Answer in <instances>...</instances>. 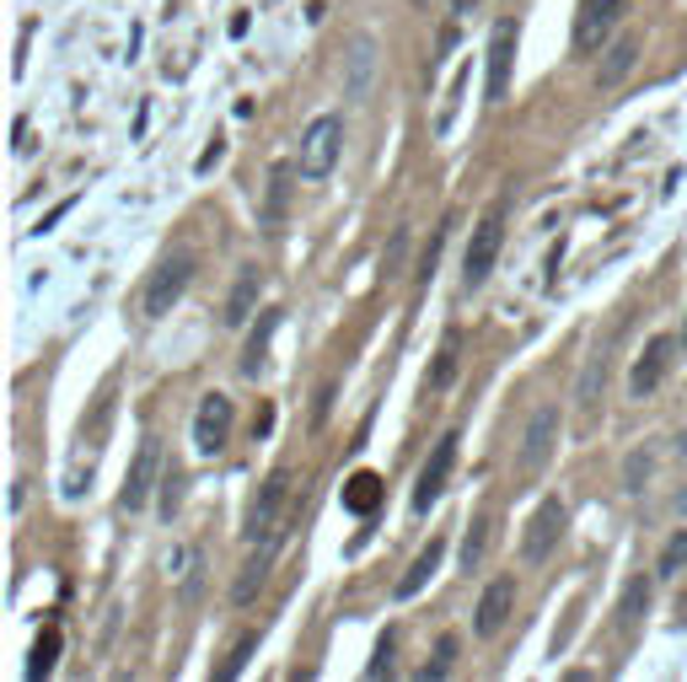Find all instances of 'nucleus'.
I'll use <instances>...</instances> for the list:
<instances>
[{"label": "nucleus", "instance_id": "obj_1", "mask_svg": "<svg viewBox=\"0 0 687 682\" xmlns=\"http://www.w3.org/2000/svg\"><path fill=\"white\" fill-rule=\"evenodd\" d=\"M338 151H344V119H338V113H317L312 125L301 129L296 172L306 184H323L333 167H338Z\"/></svg>", "mask_w": 687, "mask_h": 682}, {"label": "nucleus", "instance_id": "obj_2", "mask_svg": "<svg viewBox=\"0 0 687 682\" xmlns=\"http://www.w3.org/2000/svg\"><path fill=\"white\" fill-rule=\"evenodd\" d=\"M285 500H291V473L274 467L269 478H264V490H258L253 505H247V522H242L247 548H253V543H279V537H285Z\"/></svg>", "mask_w": 687, "mask_h": 682}, {"label": "nucleus", "instance_id": "obj_3", "mask_svg": "<svg viewBox=\"0 0 687 682\" xmlns=\"http://www.w3.org/2000/svg\"><path fill=\"white\" fill-rule=\"evenodd\" d=\"M500 248H506V205H494V210L473 226V243L462 253V285H468V290H483V285H489L494 264H500Z\"/></svg>", "mask_w": 687, "mask_h": 682}, {"label": "nucleus", "instance_id": "obj_4", "mask_svg": "<svg viewBox=\"0 0 687 682\" xmlns=\"http://www.w3.org/2000/svg\"><path fill=\"white\" fill-rule=\"evenodd\" d=\"M188 279H194V253H173V258H161L146 279V296H140V312H146L150 323L156 317H167V312L183 302V290H188Z\"/></svg>", "mask_w": 687, "mask_h": 682}, {"label": "nucleus", "instance_id": "obj_5", "mask_svg": "<svg viewBox=\"0 0 687 682\" xmlns=\"http://www.w3.org/2000/svg\"><path fill=\"white\" fill-rule=\"evenodd\" d=\"M232 425H237V404L226 393H205L199 408H194V452L199 457H220L226 441H232Z\"/></svg>", "mask_w": 687, "mask_h": 682}, {"label": "nucleus", "instance_id": "obj_6", "mask_svg": "<svg viewBox=\"0 0 687 682\" xmlns=\"http://www.w3.org/2000/svg\"><path fill=\"white\" fill-rule=\"evenodd\" d=\"M628 6H634V0H580V11H575V49H580V55L607 49V38L618 32Z\"/></svg>", "mask_w": 687, "mask_h": 682}, {"label": "nucleus", "instance_id": "obj_7", "mask_svg": "<svg viewBox=\"0 0 687 682\" xmlns=\"http://www.w3.org/2000/svg\"><path fill=\"white\" fill-rule=\"evenodd\" d=\"M565 522H569L565 500L548 495L538 511L527 516V532H521V564H542V559L553 554V543L565 537Z\"/></svg>", "mask_w": 687, "mask_h": 682}, {"label": "nucleus", "instance_id": "obj_8", "mask_svg": "<svg viewBox=\"0 0 687 682\" xmlns=\"http://www.w3.org/2000/svg\"><path fill=\"white\" fill-rule=\"evenodd\" d=\"M559 425H565V419H559V408H553V404H542L538 414L527 419L521 452H516V467H521L527 478H532V473H542V467H548V457L559 452Z\"/></svg>", "mask_w": 687, "mask_h": 682}, {"label": "nucleus", "instance_id": "obj_9", "mask_svg": "<svg viewBox=\"0 0 687 682\" xmlns=\"http://www.w3.org/2000/svg\"><path fill=\"white\" fill-rule=\"evenodd\" d=\"M516 43H521V32H516V22L510 17H500L494 22V32H489V76H483V102H506L510 92V70H516Z\"/></svg>", "mask_w": 687, "mask_h": 682}, {"label": "nucleus", "instance_id": "obj_10", "mask_svg": "<svg viewBox=\"0 0 687 682\" xmlns=\"http://www.w3.org/2000/svg\"><path fill=\"white\" fill-rule=\"evenodd\" d=\"M457 441L462 435L457 431H446L441 441H435V452L424 457V467H419V478H414V511L424 516L435 500L446 495V484H451V467H457Z\"/></svg>", "mask_w": 687, "mask_h": 682}, {"label": "nucleus", "instance_id": "obj_11", "mask_svg": "<svg viewBox=\"0 0 687 682\" xmlns=\"http://www.w3.org/2000/svg\"><path fill=\"white\" fill-rule=\"evenodd\" d=\"M150 490H161V441L156 435L140 441V452L129 463V478H124V490H119V511H146Z\"/></svg>", "mask_w": 687, "mask_h": 682}, {"label": "nucleus", "instance_id": "obj_12", "mask_svg": "<svg viewBox=\"0 0 687 682\" xmlns=\"http://www.w3.org/2000/svg\"><path fill=\"white\" fill-rule=\"evenodd\" d=\"M683 339H671V334H656V339L645 344V355L634 360V372H628V398H656L666 372H671V349Z\"/></svg>", "mask_w": 687, "mask_h": 682}, {"label": "nucleus", "instance_id": "obj_13", "mask_svg": "<svg viewBox=\"0 0 687 682\" xmlns=\"http://www.w3.org/2000/svg\"><path fill=\"white\" fill-rule=\"evenodd\" d=\"M510 607H516V581H510V575L489 581L479 596V607H473V634H479V640H494L510 623Z\"/></svg>", "mask_w": 687, "mask_h": 682}, {"label": "nucleus", "instance_id": "obj_14", "mask_svg": "<svg viewBox=\"0 0 687 682\" xmlns=\"http://www.w3.org/2000/svg\"><path fill=\"white\" fill-rule=\"evenodd\" d=\"M441 559H446V532H430V543L414 554V564L398 575V586H392V596L398 602H409V596H419V591L435 581V570H441Z\"/></svg>", "mask_w": 687, "mask_h": 682}, {"label": "nucleus", "instance_id": "obj_15", "mask_svg": "<svg viewBox=\"0 0 687 682\" xmlns=\"http://www.w3.org/2000/svg\"><path fill=\"white\" fill-rule=\"evenodd\" d=\"M639 32H618L607 49H601V65H597V92H612V87H624L628 70L639 65Z\"/></svg>", "mask_w": 687, "mask_h": 682}, {"label": "nucleus", "instance_id": "obj_16", "mask_svg": "<svg viewBox=\"0 0 687 682\" xmlns=\"http://www.w3.org/2000/svg\"><path fill=\"white\" fill-rule=\"evenodd\" d=\"M371 81H376V38H371V32H355V38H350V55H344V92L371 97Z\"/></svg>", "mask_w": 687, "mask_h": 682}, {"label": "nucleus", "instance_id": "obj_17", "mask_svg": "<svg viewBox=\"0 0 687 682\" xmlns=\"http://www.w3.org/2000/svg\"><path fill=\"white\" fill-rule=\"evenodd\" d=\"M612 344H618V328L607 334V339H597V349H591V360H586V372H580V414L591 419L601 404V387H607V360H612Z\"/></svg>", "mask_w": 687, "mask_h": 682}, {"label": "nucleus", "instance_id": "obj_18", "mask_svg": "<svg viewBox=\"0 0 687 682\" xmlns=\"http://www.w3.org/2000/svg\"><path fill=\"white\" fill-rule=\"evenodd\" d=\"M274 554H279V543H253V554H247V564H242V575H237V586H232V602L237 607H247L258 591H264V581H269V564Z\"/></svg>", "mask_w": 687, "mask_h": 682}, {"label": "nucleus", "instance_id": "obj_19", "mask_svg": "<svg viewBox=\"0 0 687 682\" xmlns=\"http://www.w3.org/2000/svg\"><path fill=\"white\" fill-rule=\"evenodd\" d=\"M285 210H291V167H274L269 188H264V205H258V226H264V231H279V226H285Z\"/></svg>", "mask_w": 687, "mask_h": 682}, {"label": "nucleus", "instance_id": "obj_20", "mask_svg": "<svg viewBox=\"0 0 687 682\" xmlns=\"http://www.w3.org/2000/svg\"><path fill=\"white\" fill-rule=\"evenodd\" d=\"M258 307V269H242V279L232 285V296H226V312H220V323L226 328H242L247 317Z\"/></svg>", "mask_w": 687, "mask_h": 682}, {"label": "nucleus", "instance_id": "obj_21", "mask_svg": "<svg viewBox=\"0 0 687 682\" xmlns=\"http://www.w3.org/2000/svg\"><path fill=\"white\" fill-rule=\"evenodd\" d=\"M274 328H279V307L264 312V323L247 334V349H242V376H258V372H264V355H269Z\"/></svg>", "mask_w": 687, "mask_h": 682}, {"label": "nucleus", "instance_id": "obj_22", "mask_svg": "<svg viewBox=\"0 0 687 682\" xmlns=\"http://www.w3.org/2000/svg\"><path fill=\"white\" fill-rule=\"evenodd\" d=\"M376 505H382V478H376V473H350V478H344V511L371 516Z\"/></svg>", "mask_w": 687, "mask_h": 682}, {"label": "nucleus", "instance_id": "obj_23", "mask_svg": "<svg viewBox=\"0 0 687 682\" xmlns=\"http://www.w3.org/2000/svg\"><path fill=\"white\" fill-rule=\"evenodd\" d=\"M645 607H650V581L645 575H634L624 586V596H618V629L624 634H634L639 629V619H645Z\"/></svg>", "mask_w": 687, "mask_h": 682}, {"label": "nucleus", "instance_id": "obj_24", "mask_svg": "<svg viewBox=\"0 0 687 682\" xmlns=\"http://www.w3.org/2000/svg\"><path fill=\"white\" fill-rule=\"evenodd\" d=\"M60 645H65V634L49 623L38 640H32V655H28V682H38V678H49L55 672V661H60Z\"/></svg>", "mask_w": 687, "mask_h": 682}, {"label": "nucleus", "instance_id": "obj_25", "mask_svg": "<svg viewBox=\"0 0 687 682\" xmlns=\"http://www.w3.org/2000/svg\"><path fill=\"white\" fill-rule=\"evenodd\" d=\"M650 467H656V452H650V446H634V452H628V463H624V490L628 495H639V490L650 484Z\"/></svg>", "mask_w": 687, "mask_h": 682}, {"label": "nucleus", "instance_id": "obj_26", "mask_svg": "<svg viewBox=\"0 0 687 682\" xmlns=\"http://www.w3.org/2000/svg\"><path fill=\"white\" fill-rule=\"evenodd\" d=\"M489 554V516H473V527L462 537V570H479Z\"/></svg>", "mask_w": 687, "mask_h": 682}, {"label": "nucleus", "instance_id": "obj_27", "mask_svg": "<svg viewBox=\"0 0 687 682\" xmlns=\"http://www.w3.org/2000/svg\"><path fill=\"white\" fill-rule=\"evenodd\" d=\"M451 376H457V334H446V344H441V355H435V366H430V387L446 393Z\"/></svg>", "mask_w": 687, "mask_h": 682}, {"label": "nucleus", "instance_id": "obj_28", "mask_svg": "<svg viewBox=\"0 0 687 682\" xmlns=\"http://www.w3.org/2000/svg\"><path fill=\"white\" fill-rule=\"evenodd\" d=\"M183 484H188V478H183V467H178V463L161 473V500H156V505H161V516H167V522H173V511L183 505Z\"/></svg>", "mask_w": 687, "mask_h": 682}, {"label": "nucleus", "instance_id": "obj_29", "mask_svg": "<svg viewBox=\"0 0 687 682\" xmlns=\"http://www.w3.org/2000/svg\"><path fill=\"white\" fill-rule=\"evenodd\" d=\"M468 81H473V70L462 65V70H457V81H451L446 108H441V119H435V135H446V129H451V119H457V102H462V92H468Z\"/></svg>", "mask_w": 687, "mask_h": 682}, {"label": "nucleus", "instance_id": "obj_30", "mask_svg": "<svg viewBox=\"0 0 687 682\" xmlns=\"http://www.w3.org/2000/svg\"><path fill=\"white\" fill-rule=\"evenodd\" d=\"M683 564H687V527L677 532V537H671L666 548H660V575L671 581V575H683Z\"/></svg>", "mask_w": 687, "mask_h": 682}, {"label": "nucleus", "instance_id": "obj_31", "mask_svg": "<svg viewBox=\"0 0 687 682\" xmlns=\"http://www.w3.org/2000/svg\"><path fill=\"white\" fill-rule=\"evenodd\" d=\"M451 661H457V634H446V640H441V645H435V661H430V666H424V672H419V678H424V682L446 678V672H451Z\"/></svg>", "mask_w": 687, "mask_h": 682}, {"label": "nucleus", "instance_id": "obj_32", "mask_svg": "<svg viewBox=\"0 0 687 682\" xmlns=\"http://www.w3.org/2000/svg\"><path fill=\"white\" fill-rule=\"evenodd\" d=\"M253 651H258V634H242V640H237V651L226 655V666H220L215 678H237L242 666H247V655H253Z\"/></svg>", "mask_w": 687, "mask_h": 682}, {"label": "nucleus", "instance_id": "obj_33", "mask_svg": "<svg viewBox=\"0 0 687 682\" xmlns=\"http://www.w3.org/2000/svg\"><path fill=\"white\" fill-rule=\"evenodd\" d=\"M365 672H371V678H387V672H392V634H382V640H376V655H371V666H365Z\"/></svg>", "mask_w": 687, "mask_h": 682}, {"label": "nucleus", "instance_id": "obj_34", "mask_svg": "<svg viewBox=\"0 0 687 682\" xmlns=\"http://www.w3.org/2000/svg\"><path fill=\"white\" fill-rule=\"evenodd\" d=\"M403 248H409V231H398V237H392L387 258H382V264H387V275H392V269H398V264H403Z\"/></svg>", "mask_w": 687, "mask_h": 682}, {"label": "nucleus", "instance_id": "obj_35", "mask_svg": "<svg viewBox=\"0 0 687 682\" xmlns=\"http://www.w3.org/2000/svg\"><path fill=\"white\" fill-rule=\"evenodd\" d=\"M220 151H226V146H220V135H215V146H209V151L199 156V161H194V167H199V172H209V167H215V161H220Z\"/></svg>", "mask_w": 687, "mask_h": 682}, {"label": "nucleus", "instance_id": "obj_36", "mask_svg": "<svg viewBox=\"0 0 687 682\" xmlns=\"http://www.w3.org/2000/svg\"><path fill=\"white\" fill-rule=\"evenodd\" d=\"M677 516H683V522H687V490H683V495H677Z\"/></svg>", "mask_w": 687, "mask_h": 682}, {"label": "nucleus", "instance_id": "obj_37", "mask_svg": "<svg viewBox=\"0 0 687 682\" xmlns=\"http://www.w3.org/2000/svg\"><path fill=\"white\" fill-rule=\"evenodd\" d=\"M451 6H457V11H473V6H479V0H451Z\"/></svg>", "mask_w": 687, "mask_h": 682}, {"label": "nucleus", "instance_id": "obj_38", "mask_svg": "<svg viewBox=\"0 0 687 682\" xmlns=\"http://www.w3.org/2000/svg\"><path fill=\"white\" fill-rule=\"evenodd\" d=\"M683 349H687V328H683Z\"/></svg>", "mask_w": 687, "mask_h": 682}, {"label": "nucleus", "instance_id": "obj_39", "mask_svg": "<svg viewBox=\"0 0 687 682\" xmlns=\"http://www.w3.org/2000/svg\"><path fill=\"white\" fill-rule=\"evenodd\" d=\"M419 6H424V0H419Z\"/></svg>", "mask_w": 687, "mask_h": 682}]
</instances>
